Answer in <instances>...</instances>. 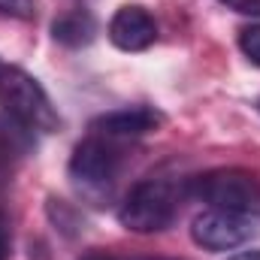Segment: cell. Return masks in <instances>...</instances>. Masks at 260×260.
Returning <instances> with one entry per match:
<instances>
[{
	"mask_svg": "<svg viewBox=\"0 0 260 260\" xmlns=\"http://www.w3.org/2000/svg\"><path fill=\"white\" fill-rule=\"evenodd\" d=\"M0 106L30 133H55L61 127V115L52 106L46 88L18 67L0 64Z\"/></svg>",
	"mask_w": 260,
	"mask_h": 260,
	"instance_id": "6da1fadb",
	"label": "cell"
},
{
	"mask_svg": "<svg viewBox=\"0 0 260 260\" xmlns=\"http://www.w3.org/2000/svg\"><path fill=\"white\" fill-rule=\"evenodd\" d=\"M34 142V133L27 127H21L18 121L12 118H0V173L15 160L21 157Z\"/></svg>",
	"mask_w": 260,
	"mask_h": 260,
	"instance_id": "9c48e42d",
	"label": "cell"
},
{
	"mask_svg": "<svg viewBox=\"0 0 260 260\" xmlns=\"http://www.w3.org/2000/svg\"><path fill=\"white\" fill-rule=\"evenodd\" d=\"M185 194L203 200L209 209L233 212V215H260V179L239 167L209 170L185 185Z\"/></svg>",
	"mask_w": 260,
	"mask_h": 260,
	"instance_id": "3957f363",
	"label": "cell"
},
{
	"mask_svg": "<svg viewBox=\"0 0 260 260\" xmlns=\"http://www.w3.org/2000/svg\"><path fill=\"white\" fill-rule=\"evenodd\" d=\"M127 164V151L121 145V139L103 136V133H91L88 139H82L73 148L70 157V179L79 191L91 197H103L112 191V185L118 182L121 170Z\"/></svg>",
	"mask_w": 260,
	"mask_h": 260,
	"instance_id": "7a4b0ae2",
	"label": "cell"
},
{
	"mask_svg": "<svg viewBox=\"0 0 260 260\" xmlns=\"http://www.w3.org/2000/svg\"><path fill=\"white\" fill-rule=\"evenodd\" d=\"M227 260H260V248H257V251H242V254H233V257H227Z\"/></svg>",
	"mask_w": 260,
	"mask_h": 260,
	"instance_id": "9a60e30c",
	"label": "cell"
},
{
	"mask_svg": "<svg viewBox=\"0 0 260 260\" xmlns=\"http://www.w3.org/2000/svg\"><path fill=\"white\" fill-rule=\"evenodd\" d=\"M191 236H194L197 245L206 248V251H230V248L245 245L254 236V224L245 215L209 209V212H203V215L194 218Z\"/></svg>",
	"mask_w": 260,
	"mask_h": 260,
	"instance_id": "5b68a950",
	"label": "cell"
},
{
	"mask_svg": "<svg viewBox=\"0 0 260 260\" xmlns=\"http://www.w3.org/2000/svg\"><path fill=\"white\" fill-rule=\"evenodd\" d=\"M12 254V227H9V218L0 212V260H9Z\"/></svg>",
	"mask_w": 260,
	"mask_h": 260,
	"instance_id": "7c38bea8",
	"label": "cell"
},
{
	"mask_svg": "<svg viewBox=\"0 0 260 260\" xmlns=\"http://www.w3.org/2000/svg\"><path fill=\"white\" fill-rule=\"evenodd\" d=\"M0 64H3V61H0Z\"/></svg>",
	"mask_w": 260,
	"mask_h": 260,
	"instance_id": "e0dca14e",
	"label": "cell"
},
{
	"mask_svg": "<svg viewBox=\"0 0 260 260\" xmlns=\"http://www.w3.org/2000/svg\"><path fill=\"white\" fill-rule=\"evenodd\" d=\"M221 3L242 15H260V0H221Z\"/></svg>",
	"mask_w": 260,
	"mask_h": 260,
	"instance_id": "4fadbf2b",
	"label": "cell"
},
{
	"mask_svg": "<svg viewBox=\"0 0 260 260\" xmlns=\"http://www.w3.org/2000/svg\"><path fill=\"white\" fill-rule=\"evenodd\" d=\"M239 49L251 64L260 67V24H251L239 34Z\"/></svg>",
	"mask_w": 260,
	"mask_h": 260,
	"instance_id": "30bf717a",
	"label": "cell"
},
{
	"mask_svg": "<svg viewBox=\"0 0 260 260\" xmlns=\"http://www.w3.org/2000/svg\"><path fill=\"white\" fill-rule=\"evenodd\" d=\"M0 15L30 18L34 15V0H0Z\"/></svg>",
	"mask_w": 260,
	"mask_h": 260,
	"instance_id": "8fae6325",
	"label": "cell"
},
{
	"mask_svg": "<svg viewBox=\"0 0 260 260\" xmlns=\"http://www.w3.org/2000/svg\"><path fill=\"white\" fill-rule=\"evenodd\" d=\"M179 191L173 182L164 179H145L139 185H133L127 197L118 206V221L121 227H127L133 233H157L167 230L179 212Z\"/></svg>",
	"mask_w": 260,
	"mask_h": 260,
	"instance_id": "277c9868",
	"label": "cell"
},
{
	"mask_svg": "<svg viewBox=\"0 0 260 260\" xmlns=\"http://www.w3.org/2000/svg\"><path fill=\"white\" fill-rule=\"evenodd\" d=\"M257 109H260V103H257Z\"/></svg>",
	"mask_w": 260,
	"mask_h": 260,
	"instance_id": "2e32d148",
	"label": "cell"
},
{
	"mask_svg": "<svg viewBox=\"0 0 260 260\" xmlns=\"http://www.w3.org/2000/svg\"><path fill=\"white\" fill-rule=\"evenodd\" d=\"M160 124H164V115L154 106H127V109H115V112H106V115L94 118L91 130L124 142V139H136V136L154 133Z\"/></svg>",
	"mask_w": 260,
	"mask_h": 260,
	"instance_id": "52a82bcc",
	"label": "cell"
},
{
	"mask_svg": "<svg viewBox=\"0 0 260 260\" xmlns=\"http://www.w3.org/2000/svg\"><path fill=\"white\" fill-rule=\"evenodd\" d=\"M82 260H118V257H112V254H106V251H88Z\"/></svg>",
	"mask_w": 260,
	"mask_h": 260,
	"instance_id": "5bb4252c",
	"label": "cell"
},
{
	"mask_svg": "<svg viewBox=\"0 0 260 260\" xmlns=\"http://www.w3.org/2000/svg\"><path fill=\"white\" fill-rule=\"evenodd\" d=\"M109 40L121 52H142L157 40V21L145 6H121L109 21Z\"/></svg>",
	"mask_w": 260,
	"mask_h": 260,
	"instance_id": "8992f818",
	"label": "cell"
},
{
	"mask_svg": "<svg viewBox=\"0 0 260 260\" xmlns=\"http://www.w3.org/2000/svg\"><path fill=\"white\" fill-rule=\"evenodd\" d=\"M94 34H97V21L85 9H73V12L61 15V18H55V24H52V37L67 49L88 46L94 40Z\"/></svg>",
	"mask_w": 260,
	"mask_h": 260,
	"instance_id": "ba28073f",
	"label": "cell"
}]
</instances>
